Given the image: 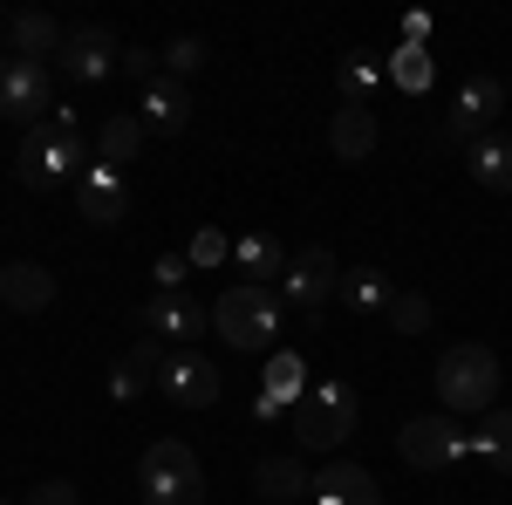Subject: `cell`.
I'll return each instance as SVG.
<instances>
[{"instance_id": "21", "label": "cell", "mask_w": 512, "mask_h": 505, "mask_svg": "<svg viewBox=\"0 0 512 505\" xmlns=\"http://www.w3.org/2000/svg\"><path fill=\"white\" fill-rule=\"evenodd\" d=\"M62 35H69V28H62L55 14H7V41H14V55H28V62L55 55Z\"/></svg>"}, {"instance_id": "9", "label": "cell", "mask_w": 512, "mask_h": 505, "mask_svg": "<svg viewBox=\"0 0 512 505\" xmlns=\"http://www.w3.org/2000/svg\"><path fill=\"white\" fill-rule=\"evenodd\" d=\"M117 62H123V48L110 28H69L62 48H55V69L69 82H103V76H117Z\"/></svg>"}, {"instance_id": "6", "label": "cell", "mask_w": 512, "mask_h": 505, "mask_svg": "<svg viewBox=\"0 0 512 505\" xmlns=\"http://www.w3.org/2000/svg\"><path fill=\"white\" fill-rule=\"evenodd\" d=\"M396 451H403V465L417 471H451L472 458V437L458 430V417H403V430H396Z\"/></svg>"}, {"instance_id": "29", "label": "cell", "mask_w": 512, "mask_h": 505, "mask_svg": "<svg viewBox=\"0 0 512 505\" xmlns=\"http://www.w3.org/2000/svg\"><path fill=\"white\" fill-rule=\"evenodd\" d=\"M185 260H192V267H226V260H233V239L219 233V226H198L192 246H185Z\"/></svg>"}, {"instance_id": "32", "label": "cell", "mask_w": 512, "mask_h": 505, "mask_svg": "<svg viewBox=\"0 0 512 505\" xmlns=\"http://www.w3.org/2000/svg\"><path fill=\"white\" fill-rule=\"evenodd\" d=\"M144 369H137V362H130V355H123L117 369H110V396H117V403H137V396H144Z\"/></svg>"}, {"instance_id": "25", "label": "cell", "mask_w": 512, "mask_h": 505, "mask_svg": "<svg viewBox=\"0 0 512 505\" xmlns=\"http://www.w3.org/2000/svg\"><path fill=\"white\" fill-rule=\"evenodd\" d=\"M472 458L512 478V410H485V424H478V437H472Z\"/></svg>"}, {"instance_id": "28", "label": "cell", "mask_w": 512, "mask_h": 505, "mask_svg": "<svg viewBox=\"0 0 512 505\" xmlns=\"http://www.w3.org/2000/svg\"><path fill=\"white\" fill-rule=\"evenodd\" d=\"M383 321H390L396 335H424V328H431V301L403 287V294H390V314H383Z\"/></svg>"}, {"instance_id": "7", "label": "cell", "mask_w": 512, "mask_h": 505, "mask_svg": "<svg viewBox=\"0 0 512 505\" xmlns=\"http://www.w3.org/2000/svg\"><path fill=\"white\" fill-rule=\"evenodd\" d=\"M335 294H342V260H335L328 246H301V253L287 260V273H280V301L294 314H321Z\"/></svg>"}, {"instance_id": "8", "label": "cell", "mask_w": 512, "mask_h": 505, "mask_svg": "<svg viewBox=\"0 0 512 505\" xmlns=\"http://www.w3.org/2000/svg\"><path fill=\"white\" fill-rule=\"evenodd\" d=\"M499 110H506V82H499V76H472L458 96H451L444 137H451V144H478V137H492Z\"/></svg>"}, {"instance_id": "3", "label": "cell", "mask_w": 512, "mask_h": 505, "mask_svg": "<svg viewBox=\"0 0 512 505\" xmlns=\"http://www.w3.org/2000/svg\"><path fill=\"white\" fill-rule=\"evenodd\" d=\"M137 492H144V505H205V465H198V451L178 444V437L144 444V458H137Z\"/></svg>"}, {"instance_id": "35", "label": "cell", "mask_w": 512, "mask_h": 505, "mask_svg": "<svg viewBox=\"0 0 512 505\" xmlns=\"http://www.w3.org/2000/svg\"><path fill=\"white\" fill-rule=\"evenodd\" d=\"M28 505H76V485H69V478H48V485L28 492Z\"/></svg>"}, {"instance_id": "37", "label": "cell", "mask_w": 512, "mask_h": 505, "mask_svg": "<svg viewBox=\"0 0 512 505\" xmlns=\"http://www.w3.org/2000/svg\"><path fill=\"white\" fill-rule=\"evenodd\" d=\"M0 505H7V499H0Z\"/></svg>"}, {"instance_id": "36", "label": "cell", "mask_w": 512, "mask_h": 505, "mask_svg": "<svg viewBox=\"0 0 512 505\" xmlns=\"http://www.w3.org/2000/svg\"><path fill=\"white\" fill-rule=\"evenodd\" d=\"M0 35H7V14H0Z\"/></svg>"}, {"instance_id": "1", "label": "cell", "mask_w": 512, "mask_h": 505, "mask_svg": "<svg viewBox=\"0 0 512 505\" xmlns=\"http://www.w3.org/2000/svg\"><path fill=\"white\" fill-rule=\"evenodd\" d=\"M280 328H287L280 287H246V280H233V287L212 301V335L239 355H274Z\"/></svg>"}, {"instance_id": "19", "label": "cell", "mask_w": 512, "mask_h": 505, "mask_svg": "<svg viewBox=\"0 0 512 505\" xmlns=\"http://www.w3.org/2000/svg\"><path fill=\"white\" fill-rule=\"evenodd\" d=\"M144 137H151V130L137 123V110H110V117H103V130H96V164H110V171L137 164Z\"/></svg>"}, {"instance_id": "12", "label": "cell", "mask_w": 512, "mask_h": 505, "mask_svg": "<svg viewBox=\"0 0 512 505\" xmlns=\"http://www.w3.org/2000/svg\"><path fill=\"white\" fill-rule=\"evenodd\" d=\"M158 383H164V396H171L178 410H212V403H219V369H212L205 355H192V349L171 355Z\"/></svg>"}, {"instance_id": "22", "label": "cell", "mask_w": 512, "mask_h": 505, "mask_svg": "<svg viewBox=\"0 0 512 505\" xmlns=\"http://www.w3.org/2000/svg\"><path fill=\"white\" fill-rule=\"evenodd\" d=\"M260 396H274L280 410H301V396H308V362L294 349H274L267 355V383H260Z\"/></svg>"}, {"instance_id": "2", "label": "cell", "mask_w": 512, "mask_h": 505, "mask_svg": "<svg viewBox=\"0 0 512 505\" xmlns=\"http://www.w3.org/2000/svg\"><path fill=\"white\" fill-rule=\"evenodd\" d=\"M437 403L444 417H478L499 403V355L485 342H458V349L437 355Z\"/></svg>"}, {"instance_id": "27", "label": "cell", "mask_w": 512, "mask_h": 505, "mask_svg": "<svg viewBox=\"0 0 512 505\" xmlns=\"http://www.w3.org/2000/svg\"><path fill=\"white\" fill-rule=\"evenodd\" d=\"M431 48H410V41H403V48H396L390 55V82L396 89H410V96H424V89H431Z\"/></svg>"}, {"instance_id": "5", "label": "cell", "mask_w": 512, "mask_h": 505, "mask_svg": "<svg viewBox=\"0 0 512 505\" xmlns=\"http://www.w3.org/2000/svg\"><path fill=\"white\" fill-rule=\"evenodd\" d=\"M355 417H362V403H355L349 383H308L301 410H294V444H308V451H335V444H349V437H355Z\"/></svg>"}, {"instance_id": "4", "label": "cell", "mask_w": 512, "mask_h": 505, "mask_svg": "<svg viewBox=\"0 0 512 505\" xmlns=\"http://www.w3.org/2000/svg\"><path fill=\"white\" fill-rule=\"evenodd\" d=\"M82 157H89L82 130L41 123V130H21V151H14V178H21L28 192H48V185H69V178H82V171H89Z\"/></svg>"}, {"instance_id": "31", "label": "cell", "mask_w": 512, "mask_h": 505, "mask_svg": "<svg viewBox=\"0 0 512 505\" xmlns=\"http://www.w3.org/2000/svg\"><path fill=\"white\" fill-rule=\"evenodd\" d=\"M151 280H158V294H185V280H192V260H185V253H158Z\"/></svg>"}, {"instance_id": "10", "label": "cell", "mask_w": 512, "mask_h": 505, "mask_svg": "<svg viewBox=\"0 0 512 505\" xmlns=\"http://www.w3.org/2000/svg\"><path fill=\"white\" fill-rule=\"evenodd\" d=\"M48 103V62H28V55H0V117L7 123H28Z\"/></svg>"}, {"instance_id": "13", "label": "cell", "mask_w": 512, "mask_h": 505, "mask_svg": "<svg viewBox=\"0 0 512 505\" xmlns=\"http://www.w3.org/2000/svg\"><path fill=\"white\" fill-rule=\"evenodd\" d=\"M137 123H144L151 137H185V123H192V96H185V82H178V76L144 82V96H137Z\"/></svg>"}, {"instance_id": "15", "label": "cell", "mask_w": 512, "mask_h": 505, "mask_svg": "<svg viewBox=\"0 0 512 505\" xmlns=\"http://www.w3.org/2000/svg\"><path fill=\"white\" fill-rule=\"evenodd\" d=\"M253 492L274 505H294V499H315V471L301 465L294 451H267L260 465H253Z\"/></svg>"}, {"instance_id": "18", "label": "cell", "mask_w": 512, "mask_h": 505, "mask_svg": "<svg viewBox=\"0 0 512 505\" xmlns=\"http://www.w3.org/2000/svg\"><path fill=\"white\" fill-rule=\"evenodd\" d=\"M315 505H383V492H376V478L362 465L335 458V465L315 471Z\"/></svg>"}, {"instance_id": "34", "label": "cell", "mask_w": 512, "mask_h": 505, "mask_svg": "<svg viewBox=\"0 0 512 505\" xmlns=\"http://www.w3.org/2000/svg\"><path fill=\"white\" fill-rule=\"evenodd\" d=\"M130 82H158V55L151 48H123V62H117Z\"/></svg>"}, {"instance_id": "14", "label": "cell", "mask_w": 512, "mask_h": 505, "mask_svg": "<svg viewBox=\"0 0 512 505\" xmlns=\"http://www.w3.org/2000/svg\"><path fill=\"white\" fill-rule=\"evenodd\" d=\"M76 205H82V219H89V226H103V233H110V226L123 219V205H130V192H123V171H110V164H89V171L76 178Z\"/></svg>"}, {"instance_id": "20", "label": "cell", "mask_w": 512, "mask_h": 505, "mask_svg": "<svg viewBox=\"0 0 512 505\" xmlns=\"http://www.w3.org/2000/svg\"><path fill=\"white\" fill-rule=\"evenodd\" d=\"M328 151L342 157V164H362V157L376 151V110L342 103V110H335V123H328Z\"/></svg>"}, {"instance_id": "33", "label": "cell", "mask_w": 512, "mask_h": 505, "mask_svg": "<svg viewBox=\"0 0 512 505\" xmlns=\"http://www.w3.org/2000/svg\"><path fill=\"white\" fill-rule=\"evenodd\" d=\"M130 362H137L144 376H151V369H158V376H164V362H171V342H158V335H144V342L130 349Z\"/></svg>"}, {"instance_id": "30", "label": "cell", "mask_w": 512, "mask_h": 505, "mask_svg": "<svg viewBox=\"0 0 512 505\" xmlns=\"http://www.w3.org/2000/svg\"><path fill=\"white\" fill-rule=\"evenodd\" d=\"M164 69H171L178 82L192 76V69H205V41H198V35H178L171 48H164Z\"/></svg>"}, {"instance_id": "17", "label": "cell", "mask_w": 512, "mask_h": 505, "mask_svg": "<svg viewBox=\"0 0 512 505\" xmlns=\"http://www.w3.org/2000/svg\"><path fill=\"white\" fill-rule=\"evenodd\" d=\"M226 267L246 280V287H274L280 273H287V246H280L274 233H239L233 239V260Z\"/></svg>"}, {"instance_id": "24", "label": "cell", "mask_w": 512, "mask_h": 505, "mask_svg": "<svg viewBox=\"0 0 512 505\" xmlns=\"http://www.w3.org/2000/svg\"><path fill=\"white\" fill-rule=\"evenodd\" d=\"M465 171H472L485 192H512V137H478Z\"/></svg>"}, {"instance_id": "26", "label": "cell", "mask_w": 512, "mask_h": 505, "mask_svg": "<svg viewBox=\"0 0 512 505\" xmlns=\"http://www.w3.org/2000/svg\"><path fill=\"white\" fill-rule=\"evenodd\" d=\"M383 76H390V62H376L369 48H355L349 62H342V96H349L355 110H369V103H376V89H383Z\"/></svg>"}, {"instance_id": "16", "label": "cell", "mask_w": 512, "mask_h": 505, "mask_svg": "<svg viewBox=\"0 0 512 505\" xmlns=\"http://www.w3.org/2000/svg\"><path fill=\"white\" fill-rule=\"evenodd\" d=\"M55 301V273L35 267V260H7L0 267V308L7 314H41Z\"/></svg>"}, {"instance_id": "11", "label": "cell", "mask_w": 512, "mask_h": 505, "mask_svg": "<svg viewBox=\"0 0 512 505\" xmlns=\"http://www.w3.org/2000/svg\"><path fill=\"white\" fill-rule=\"evenodd\" d=\"M137 321H144V335H158V342H185V349H192L198 335L212 328V308H198L192 294H151V301L137 308Z\"/></svg>"}, {"instance_id": "23", "label": "cell", "mask_w": 512, "mask_h": 505, "mask_svg": "<svg viewBox=\"0 0 512 505\" xmlns=\"http://www.w3.org/2000/svg\"><path fill=\"white\" fill-rule=\"evenodd\" d=\"M390 294L396 287L376 267H349L342 273V301H349V314H369V321H376V314H390Z\"/></svg>"}]
</instances>
